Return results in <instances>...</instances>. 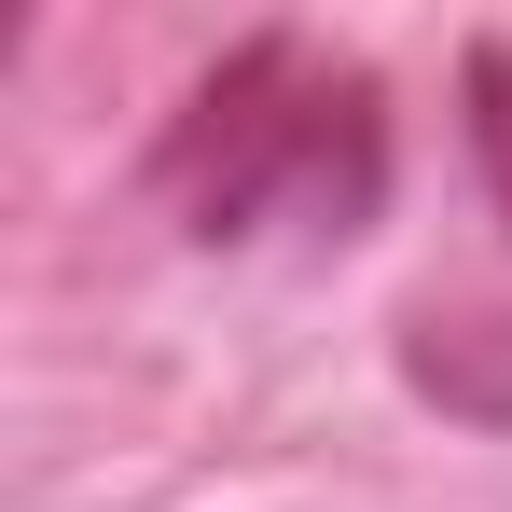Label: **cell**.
Wrapping results in <instances>:
<instances>
[{
    "instance_id": "1",
    "label": "cell",
    "mask_w": 512,
    "mask_h": 512,
    "mask_svg": "<svg viewBox=\"0 0 512 512\" xmlns=\"http://www.w3.org/2000/svg\"><path fill=\"white\" fill-rule=\"evenodd\" d=\"M153 208L194 250H346L388 208V84L319 28H250L180 84Z\"/></svg>"
},
{
    "instance_id": "2",
    "label": "cell",
    "mask_w": 512,
    "mask_h": 512,
    "mask_svg": "<svg viewBox=\"0 0 512 512\" xmlns=\"http://www.w3.org/2000/svg\"><path fill=\"white\" fill-rule=\"evenodd\" d=\"M457 97H471V167H485V194H499V222H512V28H485L457 56Z\"/></svg>"
}]
</instances>
